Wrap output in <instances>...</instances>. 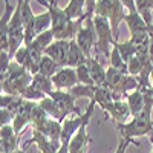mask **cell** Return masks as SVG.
<instances>
[{
	"mask_svg": "<svg viewBox=\"0 0 153 153\" xmlns=\"http://www.w3.org/2000/svg\"><path fill=\"white\" fill-rule=\"evenodd\" d=\"M40 5H43L48 12L51 14V19H52V29L54 32V38L55 40H75L76 34L80 32V29L83 28V23L86 22L87 16L84 12V16L80 20H71L63 8H60V2H48V0H40L38 2Z\"/></svg>",
	"mask_w": 153,
	"mask_h": 153,
	"instance_id": "obj_1",
	"label": "cell"
},
{
	"mask_svg": "<svg viewBox=\"0 0 153 153\" xmlns=\"http://www.w3.org/2000/svg\"><path fill=\"white\" fill-rule=\"evenodd\" d=\"M146 104L143 112L135 117L132 121L118 124L117 129L121 133V138L133 141L135 136H146V135H153V120H152V109H153V95L152 89H146Z\"/></svg>",
	"mask_w": 153,
	"mask_h": 153,
	"instance_id": "obj_2",
	"label": "cell"
},
{
	"mask_svg": "<svg viewBox=\"0 0 153 153\" xmlns=\"http://www.w3.org/2000/svg\"><path fill=\"white\" fill-rule=\"evenodd\" d=\"M0 76H2V94L12 97H22L23 92L31 86L34 78V75L29 71L17 65L16 61H12L9 69Z\"/></svg>",
	"mask_w": 153,
	"mask_h": 153,
	"instance_id": "obj_3",
	"label": "cell"
},
{
	"mask_svg": "<svg viewBox=\"0 0 153 153\" xmlns=\"http://www.w3.org/2000/svg\"><path fill=\"white\" fill-rule=\"evenodd\" d=\"M95 16H101L109 20L115 42L118 40L120 35V23L126 20V11L124 3L121 0H98L95 5Z\"/></svg>",
	"mask_w": 153,
	"mask_h": 153,
	"instance_id": "obj_4",
	"label": "cell"
},
{
	"mask_svg": "<svg viewBox=\"0 0 153 153\" xmlns=\"http://www.w3.org/2000/svg\"><path fill=\"white\" fill-rule=\"evenodd\" d=\"M104 87H107L109 91H112L115 95H118L120 98H126L129 91H136L139 89V83L138 78L129 75V74H123L113 68H107V75H106V84Z\"/></svg>",
	"mask_w": 153,
	"mask_h": 153,
	"instance_id": "obj_5",
	"label": "cell"
},
{
	"mask_svg": "<svg viewBox=\"0 0 153 153\" xmlns=\"http://www.w3.org/2000/svg\"><path fill=\"white\" fill-rule=\"evenodd\" d=\"M95 106H97L95 101H91L89 106L86 107V112L81 113V126H80L78 132L74 135L72 141L69 143V152L71 153H87V147L92 143V139L87 135L86 127L89 126V121H91L92 115H94Z\"/></svg>",
	"mask_w": 153,
	"mask_h": 153,
	"instance_id": "obj_6",
	"label": "cell"
},
{
	"mask_svg": "<svg viewBox=\"0 0 153 153\" xmlns=\"http://www.w3.org/2000/svg\"><path fill=\"white\" fill-rule=\"evenodd\" d=\"M94 25H95V31H97V38H98V45H97V51L101 52L106 58H110V46L113 45L115 38H113V32H112V26L107 19L101 17V16H95L94 17Z\"/></svg>",
	"mask_w": 153,
	"mask_h": 153,
	"instance_id": "obj_7",
	"label": "cell"
},
{
	"mask_svg": "<svg viewBox=\"0 0 153 153\" xmlns=\"http://www.w3.org/2000/svg\"><path fill=\"white\" fill-rule=\"evenodd\" d=\"M127 8H129V14L126 16V23L129 26V31H130V37H135V35H141V34H146L147 32V23L144 22L143 16L138 12L136 9V3L133 0H126L123 2Z\"/></svg>",
	"mask_w": 153,
	"mask_h": 153,
	"instance_id": "obj_8",
	"label": "cell"
},
{
	"mask_svg": "<svg viewBox=\"0 0 153 153\" xmlns=\"http://www.w3.org/2000/svg\"><path fill=\"white\" fill-rule=\"evenodd\" d=\"M104 112V120H107L109 117L113 118L118 124H124L126 120L132 117V112H130V107L127 104V101L124 100H120V101H112L110 104H107L106 107L101 109Z\"/></svg>",
	"mask_w": 153,
	"mask_h": 153,
	"instance_id": "obj_9",
	"label": "cell"
},
{
	"mask_svg": "<svg viewBox=\"0 0 153 153\" xmlns=\"http://www.w3.org/2000/svg\"><path fill=\"white\" fill-rule=\"evenodd\" d=\"M35 106H37V103H34V101H26L25 100L22 103V106L16 110L12 127H14V132L17 135H20L25 127H26L28 124H31V115H32V110H34Z\"/></svg>",
	"mask_w": 153,
	"mask_h": 153,
	"instance_id": "obj_10",
	"label": "cell"
},
{
	"mask_svg": "<svg viewBox=\"0 0 153 153\" xmlns=\"http://www.w3.org/2000/svg\"><path fill=\"white\" fill-rule=\"evenodd\" d=\"M49 98H52L55 103L58 104V107L63 110V113L66 115H71V113H76L80 117V109H78V106L75 104V98L68 92V91H58V89H55V91H52L49 95H48Z\"/></svg>",
	"mask_w": 153,
	"mask_h": 153,
	"instance_id": "obj_11",
	"label": "cell"
},
{
	"mask_svg": "<svg viewBox=\"0 0 153 153\" xmlns=\"http://www.w3.org/2000/svg\"><path fill=\"white\" fill-rule=\"evenodd\" d=\"M52 83L55 89L58 91H71L72 87H75L78 83V76H76V71L72 68H61L54 76H52Z\"/></svg>",
	"mask_w": 153,
	"mask_h": 153,
	"instance_id": "obj_12",
	"label": "cell"
},
{
	"mask_svg": "<svg viewBox=\"0 0 153 153\" xmlns=\"http://www.w3.org/2000/svg\"><path fill=\"white\" fill-rule=\"evenodd\" d=\"M69 46H71V42H68V40H55L52 45L46 49L45 55L51 57L60 68H66Z\"/></svg>",
	"mask_w": 153,
	"mask_h": 153,
	"instance_id": "obj_13",
	"label": "cell"
},
{
	"mask_svg": "<svg viewBox=\"0 0 153 153\" xmlns=\"http://www.w3.org/2000/svg\"><path fill=\"white\" fill-rule=\"evenodd\" d=\"M34 143L38 146L40 153H58V150L61 149V143L60 141H52V139L46 138L45 135H42L40 132H37V130H32V138L29 139V141L25 143L23 149H28Z\"/></svg>",
	"mask_w": 153,
	"mask_h": 153,
	"instance_id": "obj_14",
	"label": "cell"
},
{
	"mask_svg": "<svg viewBox=\"0 0 153 153\" xmlns=\"http://www.w3.org/2000/svg\"><path fill=\"white\" fill-rule=\"evenodd\" d=\"M19 135L14 132L12 126L0 127V150L2 153H12L19 150Z\"/></svg>",
	"mask_w": 153,
	"mask_h": 153,
	"instance_id": "obj_15",
	"label": "cell"
},
{
	"mask_svg": "<svg viewBox=\"0 0 153 153\" xmlns=\"http://www.w3.org/2000/svg\"><path fill=\"white\" fill-rule=\"evenodd\" d=\"M87 68H89V72H91V76L95 83V86H104L106 84V75H107V69L101 65V63L95 58V57H91L87 58Z\"/></svg>",
	"mask_w": 153,
	"mask_h": 153,
	"instance_id": "obj_16",
	"label": "cell"
},
{
	"mask_svg": "<svg viewBox=\"0 0 153 153\" xmlns=\"http://www.w3.org/2000/svg\"><path fill=\"white\" fill-rule=\"evenodd\" d=\"M61 130H63V124L55 121V120H52V118L46 120L37 129V132H40L46 138L52 139V141H60V143H61Z\"/></svg>",
	"mask_w": 153,
	"mask_h": 153,
	"instance_id": "obj_17",
	"label": "cell"
},
{
	"mask_svg": "<svg viewBox=\"0 0 153 153\" xmlns=\"http://www.w3.org/2000/svg\"><path fill=\"white\" fill-rule=\"evenodd\" d=\"M87 63V57L86 54L81 51V48L78 46L76 40H71V46H69V54H68V63L66 68H78L81 65H86Z\"/></svg>",
	"mask_w": 153,
	"mask_h": 153,
	"instance_id": "obj_18",
	"label": "cell"
},
{
	"mask_svg": "<svg viewBox=\"0 0 153 153\" xmlns=\"http://www.w3.org/2000/svg\"><path fill=\"white\" fill-rule=\"evenodd\" d=\"M127 104L130 107V112H132V117H138L139 113L143 112L144 109V104H146V95H144V91L143 89H136V91L127 94Z\"/></svg>",
	"mask_w": 153,
	"mask_h": 153,
	"instance_id": "obj_19",
	"label": "cell"
},
{
	"mask_svg": "<svg viewBox=\"0 0 153 153\" xmlns=\"http://www.w3.org/2000/svg\"><path fill=\"white\" fill-rule=\"evenodd\" d=\"M38 104H40V107L48 113V117H49V118H52V120H55V121H58V123H61V124L66 121V115L63 113V110L58 107V104L55 103L52 98L46 97V98L42 100Z\"/></svg>",
	"mask_w": 153,
	"mask_h": 153,
	"instance_id": "obj_20",
	"label": "cell"
},
{
	"mask_svg": "<svg viewBox=\"0 0 153 153\" xmlns=\"http://www.w3.org/2000/svg\"><path fill=\"white\" fill-rule=\"evenodd\" d=\"M81 126V115L76 117L74 120H66L63 123V130H61V146H69V143L72 141L74 135L78 132Z\"/></svg>",
	"mask_w": 153,
	"mask_h": 153,
	"instance_id": "obj_21",
	"label": "cell"
},
{
	"mask_svg": "<svg viewBox=\"0 0 153 153\" xmlns=\"http://www.w3.org/2000/svg\"><path fill=\"white\" fill-rule=\"evenodd\" d=\"M84 8H86V2H84V0H71V2L63 9H65L66 16L71 20H80L84 16V12H86V11H83Z\"/></svg>",
	"mask_w": 153,
	"mask_h": 153,
	"instance_id": "obj_22",
	"label": "cell"
},
{
	"mask_svg": "<svg viewBox=\"0 0 153 153\" xmlns=\"http://www.w3.org/2000/svg\"><path fill=\"white\" fill-rule=\"evenodd\" d=\"M115 49L120 52V55L123 57V60L129 65L130 63V60L136 55V46L130 42V40H127V42H124V43H118V42H113V45H112Z\"/></svg>",
	"mask_w": 153,
	"mask_h": 153,
	"instance_id": "obj_23",
	"label": "cell"
},
{
	"mask_svg": "<svg viewBox=\"0 0 153 153\" xmlns=\"http://www.w3.org/2000/svg\"><path fill=\"white\" fill-rule=\"evenodd\" d=\"M34 87H37L38 91H42L45 95H49L52 91H55V86L52 83V78H49V76H45L42 74H35L34 78H32V83H31Z\"/></svg>",
	"mask_w": 153,
	"mask_h": 153,
	"instance_id": "obj_24",
	"label": "cell"
},
{
	"mask_svg": "<svg viewBox=\"0 0 153 153\" xmlns=\"http://www.w3.org/2000/svg\"><path fill=\"white\" fill-rule=\"evenodd\" d=\"M60 69H61V68H60L51 57L43 55V58H42V61H40V68H38V74H42V75H45V76L52 78V76H54Z\"/></svg>",
	"mask_w": 153,
	"mask_h": 153,
	"instance_id": "obj_25",
	"label": "cell"
},
{
	"mask_svg": "<svg viewBox=\"0 0 153 153\" xmlns=\"http://www.w3.org/2000/svg\"><path fill=\"white\" fill-rule=\"evenodd\" d=\"M23 101L25 100L22 97H12V95L2 94L0 95V109H6L12 113H16V110L22 106Z\"/></svg>",
	"mask_w": 153,
	"mask_h": 153,
	"instance_id": "obj_26",
	"label": "cell"
},
{
	"mask_svg": "<svg viewBox=\"0 0 153 153\" xmlns=\"http://www.w3.org/2000/svg\"><path fill=\"white\" fill-rule=\"evenodd\" d=\"M34 26H35L37 35H40V34L49 31L51 26H52V19H51V14H49V12H43V14H40V16H35Z\"/></svg>",
	"mask_w": 153,
	"mask_h": 153,
	"instance_id": "obj_27",
	"label": "cell"
},
{
	"mask_svg": "<svg viewBox=\"0 0 153 153\" xmlns=\"http://www.w3.org/2000/svg\"><path fill=\"white\" fill-rule=\"evenodd\" d=\"M97 86H84V84H76L75 87H72L71 91H68L75 100L76 98H94Z\"/></svg>",
	"mask_w": 153,
	"mask_h": 153,
	"instance_id": "obj_28",
	"label": "cell"
},
{
	"mask_svg": "<svg viewBox=\"0 0 153 153\" xmlns=\"http://www.w3.org/2000/svg\"><path fill=\"white\" fill-rule=\"evenodd\" d=\"M46 120H49V117H48V113L40 107V104L37 103V106L34 107V110H32V115H31V127H32V130H37L38 127H40Z\"/></svg>",
	"mask_w": 153,
	"mask_h": 153,
	"instance_id": "obj_29",
	"label": "cell"
},
{
	"mask_svg": "<svg viewBox=\"0 0 153 153\" xmlns=\"http://www.w3.org/2000/svg\"><path fill=\"white\" fill-rule=\"evenodd\" d=\"M110 68H113V69H117V71H120V72H123V74H129V66H127V63L123 60V57L120 55V52L117 49H112V54H110Z\"/></svg>",
	"mask_w": 153,
	"mask_h": 153,
	"instance_id": "obj_30",
	"label": "cell"
},
{
	"mask_svg": "<svg viewBox=\"0 0 153 153\" xmlns=\"http://www.w3.org/2000/svg\"><path fill=\"white\" fill-rule=\"evenodd\" d=\"M76 71V76H78V83L80 84H84V86H95L92 76H91V72H89V68L87 65H81L75 69Z\"/></svg>",
	"mask_w": 153,
	"mask_h": 153,
	"instance_id": "obj_31",
	"label": "cell"
},
{
	"mask_svg": "<svg viewBox=\"0 0 153 153\" xmlns=\"http://www.w3.org/2000/svg\"><path fill=\"white\" fill-rule=\"evenodd\" d=\"M46 97H48V95H45L42 91H38V89L34 87L32 84H31V86L26 89V91L23 92V95H22L23 100H26V101H34V103H37V101L40 103V101L45 100Z\"/></svg>",
	"mask_w": 153,
	"mask_h": 153,
	"instance_id": "obj_32",
	"label": "cell"
},
{
	"mask_svg": "<svg viewBox=\"0 0 153 153\" xmlns=\"http://www.w3.org/2000/svg\"><path fill=\"white\" fill-rule=\"evenodd\" d=\"M28 57H29V51L26 46H22L19 51H17V54L14 55V58H12V61H16L17 65L23 66L25 69H26V63H28Z\"/></svg>",
	"mask_w": 153,
	"mask_h": 153,
	"instance_id": "obj_33",
	"label": "cell"
},
{
	"mask_svg": "<svg viewBox=\"0 0 153 153\" xmlns=\"http://www.w3.org/2000/svg\"><path fill=\"white\" fill-rule=\"evenodd\" d=\"M11 121H14V113L6 110V109H0V126H9Z\"/></svg>",
	"mask_w": 153,
	"mask_h": 153,
	"instance_id": "obj_34",
	"label": "cell"
},
{
	"mask_svg": "<svg viewBox=\"0 0 153 153\" xmlns=\"http://www.w3.org/2000/svg\"><path fill=\"white\" fill-rule=\"evenodd\" d=\"M129 144H133V146H136V147H139V143L138 141H129V139H124V138H121V141H120V144H118V149H117V153H126V150H127V147H129Z\"/></svg>",
	"mask_w": 153,
	"mask_h": 153,
	"instance_id": "obj_35",
	"label": "cell"
},
{
	"mask_svg": "<svg viewBox=\"0 0 153 153\" xmlns=\"http://www.w3.org/2000/svg\"><path fill=\"white\" fill-rule=\"evenodd\" d=\"M12 153H26V150H25V149H19V150H16V152H12Z\"/></svg>",
	"mask_w": 153,
	"mask_h": 153,
	"instance_id": "obj_36",
	"label": "cell"
},
{
	"mask_svg": "<svg viewBox=\"0 0 153 153\" xmlns=\"http://www.w3.org/2000/svg\"><path fill=\"white\" fill-rule=\"evenodd\" d=\"M152 95H153V72H152Z\"/></svg>",
	"mask_w": 153,
	"mask_h": 153,
	"instance_id": "obj_37",
	"label": "cell"
},
{
	"mask_svg": "<svg viewBox=\"0 0 153 153\" xmlns=\"http://www.w3.org/2000/svg\"><path fill=\"white\" fill-rule=\"evenodd\" d=\"M152 143H153V135H152ZM152 153H153V149H152Z\"/></svg>",
	"mask_w": 153,
	"mask_h": 153,
	"instance_id": "obj_38",
	"label": "cell"
}]
</instances>
